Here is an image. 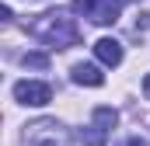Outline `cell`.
<instances>
[{"instance_id": "obj_11", "label": "cell", "mask_w": 150, "mask_h": 146, "mask_svg": "<svg viewBox=\"0 0 150 146\" xmlns=\"http://www.w3.org/2000/svg\"><path fill=\"white\" fill-rule=\"evenodd\" d=\"M0 21H14V11L11 7H0Z\"/></svg>"}, {"instance_id": "obj_9", "label": "cell", "mask_w": 150, "mask_h": 146, "mask_svg": "<svg viewBox=\"0 0 150 146\" xmlns=\"http://www.w3.org/2000/svg\"><path fill=\"white\" fill-rule=\"evenodd\" d=\"M21 63H25L28 70H45V66H49V56H42V52H25Z\"/></svg>"}, {"instance_id": "obj_5", "label": "cell", "mask_w": 150, "mask_h": 146, "mask_svg": "<svg viewBox=\"0 0 150 146\" xmlns=\"http://www.w3.org/2000/svg\"><path fill=\"white\" fill-rule=\"evenodd\" d=\"M94 56H98V63H105V66H119V63H122V42H115V38H98V42H94Z\"/></svg>"}, {"instance_id": "obj_7", "label": "cell", "mask_w": 150, "mask_h": 146, "mask_svg": "<svg viewBox=\"0 0 150 146\" xmlns=\"http://www.w3.org/2000/svg\"><path fill=\"white\" fill-rule=\"evenodd\" d=\"M80 139H84V146H105L108 143V129H101V125L94 122V125L80 129Z\"/></svg>"}, {"instance_id": "obj_3", "label": "cell", "mask_w": 150, "mask_h": 146, "mask_svg": "<svg viewBox=\"0 0 150 146\" xmlns=\"http://www.w3.org/2000/svg\"><path fill=\"white\" fill-rule=\"evenodd\" d=\"M14 98L18 105H32V108H42L52 101V87L45 80H18L14 84Z\"/></svg>"}, {"instance_id": "obj_13", "label": "cell", "mask_w": 150, "mask_h": 146, "mask_svg": "<svg viewBox=\"0 0 150 146\" xmlns=\"http://www.w3.org/2000/svg\"><path fill=\"white\" fill-rule=\"evenodd\" d=\"M122 146H147V139H140V136H133V139H126Z\"/></svg>"}, {"instance_id": "obj_1", "label": "cell", "mask_w": 150, "mask_h": 146, "mask_svg": "<svg viewBox=\"0 0 150 146\" xmlns=\"http://www.w3.org/2000/svg\"><path fill=\"white\" fill-rule=\"evenodd\" d=\"M28 35L38 38V42H45L49 49H70L80 42V28H77V21L67 14V11H42L35 21L28 25Z\"/></svg>"}, {"instance_id": "obj_12", "label": "cell", "mask_w": 150, "mask_h": 146, "mask_svg": "<svg viewBox=\"0 0 150 146\" xmlns=\"http://www.w3.org/2000/svg\"><path fill=\"white\" fill-rule=\"evenodd\" d=\"M140 28H150V14H140V21H136V32Z\"/></svg>"}, {"instance_id": "obj_2", "label": "cell", "mask_w": 150, "mask_h": 146, "mask_svg": "<svg viewBox=\"0 0 150 146\" xmlns=\"http://www.w3.org/2000/svg\"><path fill=\"white\" fill-rule=\"evenodd\" d=\"M25 143L28 146H74L70 129L56 118H35L25 125Z\"/></svg>"}, {"instance_id": "obj_6", "label": "cell", "mask_w": 150, "mask_h": 146, "mask_svg": "<svg viewBox=\"0 0 150 146\" xmlns=\"http://www.w3.org/2000/svg\"><path fill=\"white\" fill-rule=\"evenodd\" d=\"M119 7H122L119 0H101L91 21H94V25H115V21H119Z\"/></svg>"}, {"instance_id": "obj_4", "label": "cell", "mask_w": 150, "mask_h": 146, "mask_svg": "<svg viewBox=\"0 0 150 146\" xmlns=\"http://www.w3.org/2000/svg\"><path fill=\"white\" fill-rule=\"evenodd\" d=\"M70 80L80 84V87H101L105 84V73L98 70L94 63H77L74 70H70Z\"/></svg>"}, {"instance_id": "obj_8", "label": "cell", "mask_w": 150, "mask_h": 146, "mask_svg": "<svg viewBox=\"0 0 150 146\" xmlns=\"http://www.w3.org/2000/svg\"><path fill=\"white\" fill-rule=\"evenodd\" d=\"M94 122H98L101 129H108V132H112L115 125H119V111L108 108V105H101V108H94Z\"/></svg>"}, {"instance_id": "obj_15", "label": "cell", "mask_w": 150, "mask_h": 146, "mask_svg": "<svg viewBox=\"0 0 150 146\" xmlns=\"http://www.w3.org/2000/svg\"><path fill=\"white\" fill-rule=\"evenodd\" d=\"M119 4H140V0H119Z\"/></svg>"}, {"instance_id": "obj_10", "label": "cell", "mask_w": 150, "mask_h": 146, "mask_svg": "<svg viewBox=\"0 0 150 146\" xmlns=\"http://www.w3.org/2000/svg\"><path fill=\"white\" fill-rule=\"evenodd\" d=\"M101 0H74V14H84V18H94Z\"/></svg>"}, {"instance_id": "obj_14", "label": "cell", "mask_w": 150, "mask_h": 146, "mask_svg": "<svg viewBox=\"0 0 150 146\" xmlns=\"http://www.w3.org/2000/svg\"><path fill=\"white\" fill-rule=\"evenodd\" d=\"M143 94H147V98H150V73H147V77H143Z\"/></svg>"}]
</instances>
